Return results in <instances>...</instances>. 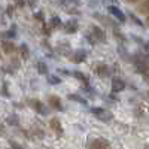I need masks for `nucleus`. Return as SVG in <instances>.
<instances>
[{
    "instance_id": "nucleus-1",
    "label": "nucleus",
    "mask_w": 149,
    "mask_h": 149,
    "mask_svg": "<svg viewBox=\"0 0 149 149\" xmlns=\"http://www.w3.org/2000/svg\"><path fill=\"white\" fill-rule=\"evenodd\" d=\"M133 63L137 69L139 73H142L143 76L145 74H149V55L148 54H142V52H137L133 58Z\"/></svg>"
},
{
    "instance_id": "nucleus-2",
    "label": "nucleus",
    "mask_w": 149,
    "mask_h": 149,
    "mask_svg": "<svg viewBox=\"0 0 149 149\" xmlns=\"http://www.w3.org/2000/svg\"><path fill=\"white\" fill-rule=\"evenodd\" d=\"M88 149H110V142L104 137H93L91 140H88L86 143Z\"/></svg>"
},
{
    "instance_id": "nucleus-3",
    "label": "nucleus",
    "mask_w": 149,
    "mask_h": 149,
    "mask_svg": "<svg viewBox=\"0 0 149 149\" xmlns=\"http://www.w3.org/2000/svg\"><path fill=\"white\" fill-rule=\"evenodd\" d=\"M91 113L95 118H98L100 121H103V122H109L112 119V113L109 110L103 109V107H91Z\"/></svg>"
},
{
    "instance_id": "nucleus-4",
    "label": "nucleus",
    "mask_w": 149,
    "mask_h": 149,
    "mask_svg": "<svg viewBox=\"0 0 149 149\" xmlns=\"http://www.w3.org/2000/svg\"><path fill=\"white\" fill-rule=\"evenodd\" d=\"M107 10H109V14H110L112 17H113L115 19H118L119 22H122V24H124V22L127 21V15L124 14V12H122L118 6H113V5H112V6H109V8H107Z\"/></svg>"
},
{
    "instance_id": "nucleus-5",
    "label": "nucleus",
    "mask_w": 149,
    "mask_h": 149,
    "mask_svg": "<svg viewBox=\"0 0 149 149\" xmlns=\"http://www.w3.org/2000/svg\"><path fill=\"white\" fill-rule=\"evenodd\" d=\"M48 104L51 109L57 110V112H61L63 110V102L58 95H48Z\"/></svg>"
},
{
    "instance_id": "nucleus-6",
    "label": "nucleus",
    "mask_w": 149,
    "mask_h": 149,
    "mask_svg": "<svg viewBox=\"0 0 149 149\" xmlns=\"http://www.w3.org/2000/svg\"><path fill=\"white\" fill-rule=\"evenodd\" d=\"M110 88H112V93H121V91L125 90V82H124L121 78L115 76V78H112Z\"/></svg>"
},
{
    "instance_id": "nucleus-7",
    "label": "nucleus",
    "mask_w": 149,
    "mask_h": 149,
    "mask_svg": "<svg viewBox=\"0 0 149 149\" xmlns=\"http://www.w3.org/2000/svg\"><path fill=\"white\" fill-rule=\"evenodd\" d=\"M29 104L37 112V113H40V115H48V109L45 107V104H43L40 100H37V98H31Z\"/></svg>"
},
{
    "instance_id": "nucleus-8",
    "label": "nucleus",
    "mask_w": 149,
    "mask_h": 149,
    "mask_svg": "<svg viewBox=\"0 0 149 149\" xmlns=\"http://www.w3.org/2000/svg\"><path fill=\"white\" fill-rule=\"evenodd\" d=\"M91 34L94 37V43L95 42H106V34H104V31L100 27L91 26Z\"/></svg>"
},
{
    "instance_id": "nucleus-9",
    "label": "nucleus",
    "mask_w": 149,
    "mask_h": 149,
    "mask_svg": "<svg viewBox=\"0 0 149 149\" xmlns=\"http://www.w3.org/2000/svg\"><path fill=\"white\" fill-rule=\"evenodd\" d=\"M85 58H86V51L85 49H76V51L72 54L70 61L74 63V64H79V63H82V61H85Z\"/></svg>"
},
{
    "instance_id": "nucleus-10",
    "label": "nucleus",
    "mask_w": 149,
    "mask_h": 149,
    "mask_svg": "<svg viewBox=\"0 0 149 149\" xmlns=\"http://www.w3.org/2000/svg\"><path fill=\"white\" fill-rule=\"evenodd\" d=\"M95 73L98 74V76H102V78H109L110 76V67L107 64L100 63V64L95 66Z\"/></svg>"
},
{
    "instance_id": "nucleus-11",
    "label": "nucleus",
    "mask_w": 149,
    "mask_h": 149,
    "mask_svg": "<svg viewBox=\"0 0 149 149\" xmlns=\"http://www.w3.org/2000/svg\"><path fill=\"white\" fill-rule=\"evenodd\" d=\"M49 127H51V130H52L57 136L63 134V127H61V122H60L58 118H51V121H49Z\"/></svg>"
},
{
    "instance_id": "nucleus-12",
    "label": "nucleus",
    "mask_w": 149,
    "mask_h": 149,
    "mask_svg": "<svg viewBox=\"0 0 149 149\" xmlns=\"http://www.w3.org/2000/svg\"><path fill=\"white\" fill-rule=\"evenodd\" d=\"M136 10L139 12V14L142 15H149V0H143V2H140L137 6H136Z\"/></svg>"
},
{
    "instance_id": "nucleus-13",
    "label": "nucleus",
    "mask_w": 149,
    "mask_h": 149,
    "mask_svg": "<svg viewBox=\"0 0 149 149\" xmlns=\"http://www.w3.org/2000/svg\"><path fill=\"white\" fill-rule=\"evenodd\" d=\"M63 29H64L66 33H76V30H78V22L74 21V19H70V21H67L66 24H63Z\"/></svg>"
},
{
    "instance_id": "nucleus-14",
    "label": "nucleus",
    "mask_w": 149,
    "mask_h": 149,
    "mask_svg": "<svg viewBox=\"0 0 149 149\" xmlns=\"http://www.w3.org/2000/svg\"><path fill=\"white\" fill-rule=\"evenodd\" d=\"M2 49H3L6 54H12V52L17 51L15 43H12V42H3V43H2Z\"/></svg>"
},
{
    "instance_id": "nucleus-15",
    "label": "nucleus",
    "mask_w": 149,
    "mask_h": 149,
    "mask_svg": "<svg viewBox=\"0 0 149 149\" xmlns=\"http://www.w3.org/2000/svg\"><path fill=\"white\" fill-rule=\"evenodd\" d=\"M70 74H72L73 78H76V79H79V81H81L82 84H86V85H88V78H86L85 74L82 73V72H78V70H74V72H72Z\"/></svg>"
},
{
    "instance_id": "nucleus-16",
    "label": "nucleus",
    "mask_w": 149,
    "mask_h": 149,
    "mask_svg": "<svg viewBox=\"0 0 149 149\" xmlns=\"http://www.w3.org/2000/svg\"><path fill=\"white\" fill-rule=\"evenodd\" d=\"M67 98H69L70 102H78V103H79V104H82V106H85V104H86V100H85V98H82L81 95H78V94H69V95H67Z\"/></svg>"
},
{
    "instance_id": "nucleus-17",
    "label": "nucleus",
    "mask_w": 149,
    "mask_h": 149,
    "mask_svg": "<svg viewBox=\"0 0 149 149\" xmlns=\"http://www.w3.org/2000/svg\"><path fill=\"white\" fill-rule=\"evenodd\" d=\"M19 52H21V57H22L24 60H27V58H29V54H30L29 46H27L26 43H22V45L19 46Z\"/></svg>"
},
{
    "instance_id": "nucleus-18",
    "label": "nucleus",
    "mask_w": 149,
    "mask_h": 149,
    "mask_svg": "<svg viewBox=\"0 0 149 149\" xmlns=\"http://www.w3.org/2000/svg\"><path fill=\"white\" fill-rule=\"evenodd\" d=\"M49 26H51L52 29H57V27H61L63 24H61V21H60L58 17H52L51 21H49Z\"/></svg>"
},
{
    "instance_id": "nucleus-19",
    "label": "nucleus",
    "mask_w": 149,
    "mask_h": 149,
    "mask_svg": "<svg viewBox=\"0 0 149 149\" xmlns=\"http://www.w3.org/2000/svg\"><path fill=\"white\" fill-rule=\"evenodd\" d=\"M37 72H39L40 74H46V73H48L46 64L43 63V61H39V63H37Z\"/></svg>"
},
{
    "instance_id": "nucleus-20",
    "label": "nucleus",
    "mask_w": 149,
    "mask_h": 149,
    "mask_svg": "<svg viewBox=\"0 0 149 149\" xmlns=\"http://www.w3.org/2000/svg\"><path fill=\"white\" fill-rule=\"evenodd\" d=\"M127 15H128V17L131 18V21H133V22H136V24H137V26H139V27H143V26H145V24H143V22H142V21H140V19L137 18V17H136V15L133 14V12H128V14H127Z\"/></svg>"
},
{
    "instance_id": "nucleus-21",
    "label": "nucleus",
    "mask_w": 149,
    "mask_h": 149,
    "mask_svg": "<svg viewBox=\"0 0 149 149\" xmlns=\"http://www.w3.org/2000/svg\"><path fill=\"white\" fill-rule=\"evenodd\" d=\"M48 82H49V84H52V85H57V84L61 82V79L57 78V76H48Z\"/></svg>"
},
{
    "instance_id": "nucleus-22",
    "label": "nucleus",
    "mask_w": 149,
    "mask_h": 149,
    "mask_svg": "<svg viewBox=\"0 0 149 149\" xmlns=\"http://www.w3.org/2000/svg\"><path fill=\"white\" fill-rule=\"evenodd\" d=\"M9 145H10L12 149H24L19 143H17V142H14V140H9Z\"/></svg>"
},
{
    "instance_id": "nucleus-23",
    "label": "nucleus",
    "mask_w": 149,
    "mask_h": 149,
    "mask_svg": "<svg viewBox=\"0 0 149 149\" xmlns=\"http://www.w3.org/2000/svg\"><path fill=\"white\" fill-rule=\"evenodd\" d=\"M8 122H9V124H15V125H18V118H17L15 115H14V116H9V118H8Z\"/></svg>"
},
{
    "instance_id": "nucleus-24",
    "label": "nucleus",
    "mask_w": 149,
    "mask_h": 149,
    "mask_svg": "<svg viewBox=\"0 0 149 149\" xmlns=\"http://www.w3.org/2000/svg\"><path fill=\"white\" fill-rule=\"evenodd\" d=\"M125 3H128V5H139L140 2H143V0H124Z\"/></svg>"
},
{
    "instance_id": "nucleus-25",
    "label": "nucleus",
    "mask_w": 149,
    "mask_h": 149,
    "mask_svg": "<svg viewBox=\"0 0 149 149\" xmlns=\"http://www.w3.org/2000/svg\"><path fill=\"white\" fill-rule=\"evenodd\" d=\"M148 94H149V93H148Z\"/></svg>"
}]
</instances>
